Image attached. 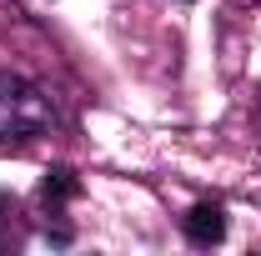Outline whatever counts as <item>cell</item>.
Returning a JSON list of instances; mask_svg holds the SVG:
<instances>
[{
  "label": "cell",
  "mask_w": 261,
  "mask_h": 256,
  "mask_svg": "<svg viewBox=\"0 0 261 256\" xmlns=\"http://www.w3.org/2000/svg\"><path fill=\"white\" fill-rule=\"evenodd\" d=\"M56 126L50 100L20 75H0V146H25Z\"/></svg>",
  "instance_id": "obj_1"
},
{
  "label": "cell",
  "mask_w": 261,
  "mask_h": 256,
  "mask_svg": "<svg viewBox=\"0 0 261 256\" xmlns=\"http://www.w3.org/2000/svg\"><path fill=\"white\" fill-rule=\"evenodd\" d=\"M181 231H186V241H191V246H216V241L226 236V211H221L216 201H201V206L186 211Z\"/></svg>",
  "instance_id": "obj_2"
},
{
  "label": "cell",
  "mask_w": 261,
  "mask_h": 256,
  "mask_svg": "<svg viewBox=\"0 0 261 256\" xmlns=\"http://www.w3.org/2000/svg\"><path fill=\"white\" fill-rule=\"evenodd\" d=\"M81 196V181H75V171H65V166H56V171H45V181H40V201H45V211L56 216L65 201H75Z\"/></svg>",
  "instance_id": "obj_3"
},
{
  "label": "cell",
  "mask_w": 261,
  "mask_h": 256,
  "mask_svg": "<svg viewBox=\"0 0 261 256\" xmlns=\"http://www.w3.org/2000/svg\"><path fill=\"white\" fill-rule=\"evenodd\" d=\"M25 241V221H20V201L0 191V251H15Z\"/></svg>",
  "instance_id": "obj_4"
}]
</instances>
